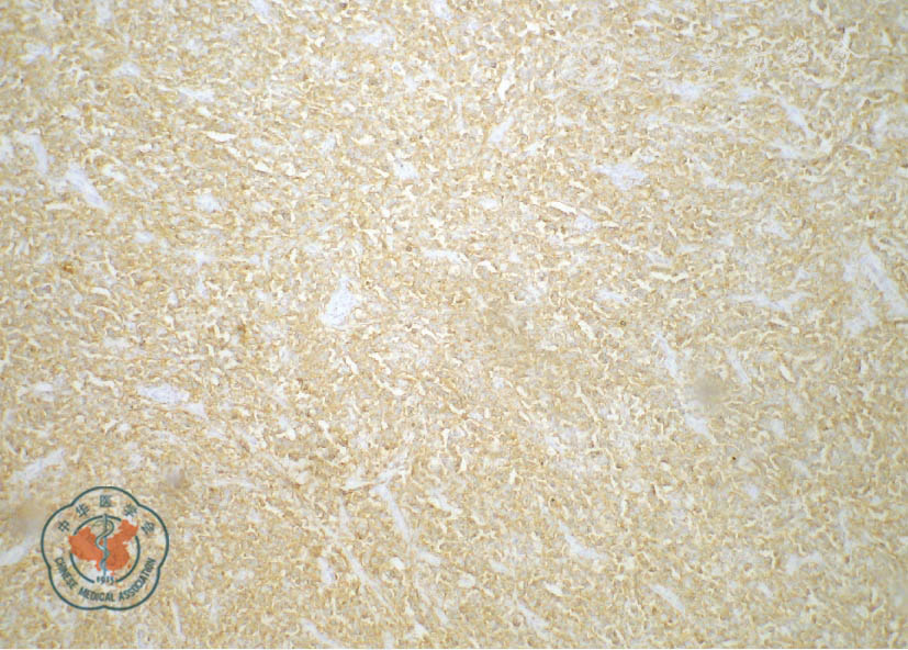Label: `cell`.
I'll list each match as a JSON object with an SVG mask.
<instances>
[{"instance_id": "obj_1", "label": "cell", "mask_w": 908, "mask_h": 650, "mask_svg": "<svg viewBox=\"0 0 908 650\" xmlns=\"http://www.w3.org/2000/svg\"><path fill=\"white\" fill-rule=\"evenodd\" d=\"M168 551L160 516L115 486L83 491L47 519L41 535L54 592L83 610H127L145 603Z\"/></svg>"}]
</instances>
